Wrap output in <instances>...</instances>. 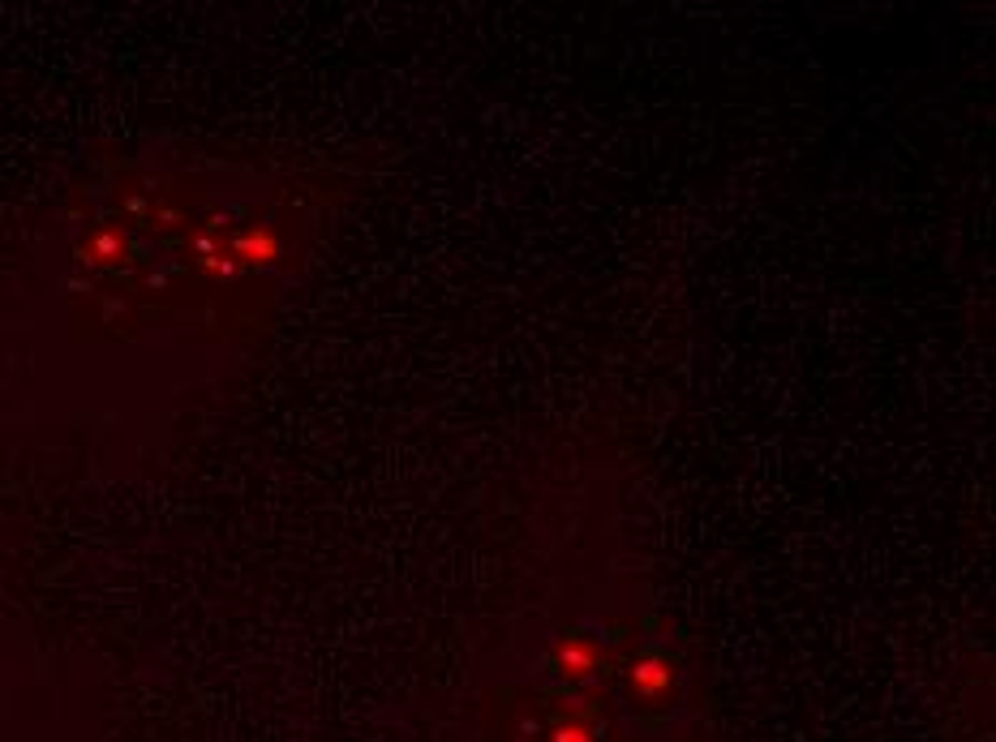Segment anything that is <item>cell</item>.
Returning a JSON list of instances; mask_svg holds the SVG:
<instances>
[{
    "instance_id": "2",
    "label": "cell",
    "mask_w": 996,
    "mask_h": 742,
    "mask_svg": "<svg viewBox=\"0 0 996 742\" xmlns=\"http://www.w3.org/2000/svg\"><path fill=\"white\" fill-rule=\"evenodd\" d=\"M280 253V241L267 232V228H249V232H241L233 246H228V258L237 262V266H262V262H271Z\"/></svg>"
},
{
    "instance_id": "1",
    "label": "cell",
    "mask_w": 996,
    "mask_h": 742,
    "mask_svg": "<svg viewBox=\"0 0 996 742\" xmlns=\"http://www.w3.org/2000/svg\"><path fill=\"white\" fill-rule=\"evenodd\" d=\"M675 683V665L661 657V652H645L636 665H632V692L636 695H661Z\"/></svg>"
},
{
    "instance_id": "4",
    "label": "cell",
    "mask_w": 996,
    "mask_h": 742,
    "mask_svg": "<svg viewBox=\"0 0 996 742\" xmlns=\"http://www.w3.org/2000/svg\"><path fill=\"white\" fill-rule=\"evenodd\" d=\"M121 258H125V237L121 232H95L82 246V262L87 266H121Z\"/></svg>"
},
{
    "instance_id": "5",
    "label": "cell",
    "mask_w": 996,
    "mask_h": 742,
    "mask_svg": "<svg viewBox=\"0 0 996 742\" xmlns=\"http://www.w3.org/2000/svg\"><path fill=\"white\" fill-rule=\"evenodd\" d=\"M554 742H593V730L580 726V721H567V726L554 730Z\"/></svg>"
},
{
    "instance_id": "3",
    "label": "cell",
    "mask_w": 996,
    "mask_h": 742,
    "mask_svg": "<svg viewBox=\"0 0 996 742\" xmlns=\"http://www.w3.org/2000/svg\"><path fill=\"white\" fill-rule=\"evenodd\" d=\"M554 661H558V670H563L567 678H589V674L598 670V648L589 640H563Z\"/></svg>"
}]
</instances>
